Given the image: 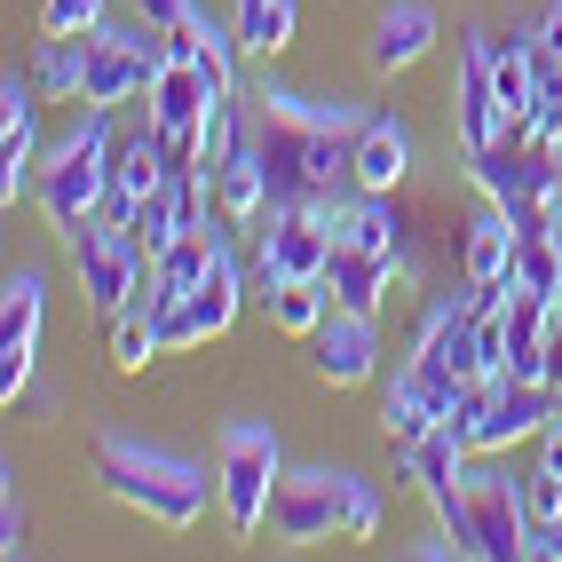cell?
Returning <instances> with one entry per match:
<instances>
[{"label": "cell", "mask_w": 562, "mask_h": 562, "mask_svg": "<svg viewBox=\"0 0 562 562\" xmlns=\"http://www.w3.org/2000/svg\"><path fill=\"white\" fill-rule=\"evenodd\" d=\"M254 159L270 175V206H317V199H341L357 191L349 167H357V135L349 127H317V120H293V111H254Z\"/></svg>", "instance_id": "1"}, {"label": "cell", "mask_w": 562, "mask_h": 562, "mask_svg": "<svg viewBox=\"0 0 562 562\" xmlns=\"http://www.w3.org/2000/svg\"><path fill=\"white\" fill-rule=\"evenodd\" d=\"M95 483L120 507L151 515L159 531H191V522L206 515V499H222V475L159 452V443H135V436H103L95 443Z\"/></svg>", "instance_id": "2"}, {"label": "cell", "mask_w": 562, "mask_h": 562, "mask_svg": "<svg viewBox=\"0 0 562 562\" xmlns=\"http://www.w3.org/2000/svg\"><path fill=\"white\" fill-rule=\"evenodd\" d=\"M103 191H111V111L88 103L80 127H71L48 151V167H41V214H48V231L71 246L103 214Z\"/></svg>", "instance_id": "3"}, {"label": "cell", "mask_w": 562, "mask_h": 562, "mask_svg": "<svg viewBox=\"0 0 562 562\" xmlns=\"http://www.w3.org/2000/svg\"><path fill=\"white\" fill-rule=\"evenodd\" d=\"M222 522L238 539H254L270 522V499H278V475H285V452H278V428L270 420H238L222 436Z\"/></svg>", "instance_id": "4"}, {"label": "cell", "mask_w": 562, "mask_h": 562, "mask_svg": "<svg viewBox=\"0 0 562 562\" xmlns=\"http://www.w3.org/2000/svg\"><path fill=\"white\" fill-rule=\"evenodd\" d=\"M468 182L522 222V214L554 206V191H562V151H554V143H531V135H522V120H507V135L492 143V151L468 159Z\"/></svg>", "instance_id": "5"}, {"label": "cell", "mask_w": 562, "mask_h": 562, "mask_svg": "<svg viewBox=\"0 0 562 562\" xmlns=\"http://www.w3.org/2000/svg\"><path fill=\"white\" fill-rule=\"evenodd\" d=\"M71 270H80V302L95 317H120L143 302V285H151V254H143L135 231H120V222H88L80 238H71Z\"/></svg>", "instance_id": "6"}, {"label": "cell", "mask_w": 562, "mask_h": 562, "mask_svg": "<svg viewBox=\"0 0 562 562\" xmlns=\"http://www.w3.org/2000/svg\"><path fill=\"white\" fill-rule=\"evenodd\" d=\"M333 270V222L325 206H270V222L254 231V302H270L285 278H325Z\"/></svg>", "instance_id": "7"}, {"label": "cell", "mask_w": 562, "mask_h": 562, "mask_svg": "<svg viewBox=\"0 0 562 562\" xmlns=\"http://www.w3.org/2000/svg\"><path fill=\"white\" fill-rule=\"evenodd\" d=\"M270 531L285 547H325L349 531V475L333 468H293L278 475V499H270Z\"/></svg>", "instance_id": "8"}, {"label": "cell", "mask_w": 562, "mask_h": 562, "mask_svg": "<svg viewBox=\"0 0 562 562\" xmlns=\"http://www.w3.org/2000/svg\"><path fill=\"white\" fill-rule=\"evenodd\" d=\"M468 515L483 562H531V499L507 468H468Z\"/></svg>", "instance_id": "9"}, {"label": "cell", "mask_w": 562, "mask_h": 562, "mask_svg": "<svg viewBox=\"0 0 562 562\" xmlns=\"http://www.w3.org/2000/svg\"><path fill=\"white\" fill-rule=\"evenodd\" d=\"M452 120H460V151H492L507 135V103H499V80H492V32H468L460 41V80H452Z\"/></svg>", "instance_id": "10"}, {"label": "cell", "mask_w": 562, "mask_h": 562, "mask_svg": "<svg viewBox=\"0 0 562 562\" xmlns=\"http://www.w3.org/2000/svg\"><path fill=\"white\" fill-rule=\"evenodd\" d=\"M41 310H48L41 270H16V278H9V302H0V404H16V396L32 389V357H41Z\"/></svg>", "instance_id": "11"}, {"label": "cell", "mask_w": 562, "mask_h": 562, "mask_svg": "<svg viewBox=\"0 0 562 562\" xmlns=\"http://www.w3.org/2000/svg\"><path fill=\"white\" fill-rule=\"evenodd\" d=\"M310 364H317V381H333V389H364L372 372H381V333H372V317L333 302V317L310 333Z\"/></svg>", "instance_id": "12"}, {"label": "cell", "mask_w": 562, "mask_h": 562, "mask_svg": "<svg viewBox=\"0 0 562 562\" xmlns=\"http://www.w3.org/2000/svg\"><path fill=\"white\" fill-rule=\"evenodd\" d=\"M412 357H428L436 372H452V381H483V372H499L492 349H483V317H475L468 293H460V302H436V310H428L420 349H412Z\"/></svg>", "instance_id": "13"}, {"label": "cell", "mask_w": 562, "mask_h": 562, "mask_svg": "<svg viewBox=\"0 0 562 562\" xmlns=\"http://www.w3.org/2000/svg\"><path fill=\"white\" fill-rule=\"evenodd\" d=\"M0 111H9V135H0V199H24L41 182V80H0Z\"/></svg>", "instance_id": "14"}, {"label": "cell", "mask_w": 562, "mask_h": 562, "mask_svg": "<svg viewBox=\"0 0 562 562\" xmlns=\"http://www.w3.org/2000/svg\"><path fill=\"white\" fill-rule=\"evenodd\" d=\"M554 412H562V396H554L547 381H507V372H499V396H492V412H483V428H475V460L531 443Z\"/></svg>", "instance_id": "15"}, {"label": "cell", "mask_w": 562, "mask_h": 562, "mask_svg": "<svg viewBox=\"0 0 562 562\" xmlns=\"http://www.w3.org/2000/svg\"><path fill=\"white\" fill-rule=\"evenodd\" d=\"M460 278H468V285L515 278V214H507L499 199H483V191H475V214L460 222Z\"/></svg>", "instance_id": "16"}, {"label": "cell", "mask_w": 562, "mask_h": 562, "mask_svg": "<svg viewBox=\"0 0 562 562\" xmlns=\"http://www.w3.org/2000/svg\"><path fill=\"white\" fill-rule=\"evenodd\" d=\"M206 191H214V214L231 222V231H246V222L270 214V175H261V159H254V127L222 151V167L206 175Z\"/></svg>", "instance_id": "17"}, {"label": "cell", "mask_w": 562, "mask_h": 562, "mask_svg": "<svg viewBox=\"0 0 562 562\" xmlns=\"http://www.w3.org/2000/svg\"><path fill=\"white\" fill-rule=\"evenodd\" d=\"M404 175H412V127L396 120V111H372L364 120V135H357V167H349V182L357 191H404Z\"/></svg>", "instance_id": "18"}, {"label": "cell", "mask_w": 562, "mask_h": 562, "mask_svg": "<svg viewBox=\"0 0 562 562\" xmlns=\"http://www.w3.org/2000/svg\"><path fill=\"white\" fill-rule=\"evenodd\" d=\"M436 9H428V0H396V9H381V16H372V71H412V64H420L428 48H436Z\"/></svg>", "instance_id": "19"}, {"label": "cell", "mask_w": 562, "mask_h": 562, "mask_svg": "<svg viewBox=\"0 0 562 562\" xmlns=\"http://www.w3.org/2000/svg\"><path fill=\"white\" fill-rule=\"evenodd\" d=\"M214 103H222V95L206 88V71H199L191 56H167V71L151 80V95H143V111H151V120H159L167 135H191Z\"/></svg>", "instance_id": "20"}, {"label": "cell", "mask_w": 562, "mask_h": 562, "mask_svg": "<svg viewBox=\"0 0 562 562\" xmlns=\"http://www.w3.org/2000/svg\"><path fill=\"white\" fill-rule=\"evenodd\" d=\"M325 285H333V302H341V310L381 317L389 285H396V261H389V254H364V246H341V238H333V270H325Z\"/></svg>", "instance_id": "21"}, {"label": "cell", "mask_w": 562, "mask_h": 562, "mask_svg": "<svg viewBox=\"0 0 562 562\" xmlns=\"http://www.w3.org/2000/svg\"><path fill=\"white\" fill-rule=\"evenodd\" d=\"M159 182H167V135H159V120H151V111H143V127L111 143V191L151 199Z\"/></svg>", "instance_id": "22"}, {"label": "cell", "mask_w": 562, "mask_h": 562, "mask_svg": "<svg viewBox=\"0 0 562 562\" xmlns=\"http://www.w3.org/2000/svg\"><path fill=\"white\" fill-rule=\"evenodd\" d=\"M32 80H41V95H56V103H80V80H88V32H48L41 56H32Z\"/></svg>", "instance_id": "23"}, {"label": "cell", "mask_w": 562, "mask_h": 562, "mask_svg": "<svg viewBox=\"0 0 562 562\" xmlns=\"http://www.w3.org/2000/svg\"><path fill=\"white\" fill-rule=\"evenodd\" d=\"M325 317H333V285H325V278H285V285L270 293V325L293 333V341H310Z\"/></svg>", "instance_id": "24"}, {"label": "cell", "mask_w": 562, "mask_h": 562, "mask_svg": "<svg viewBox=\"0 0 562 562\" xmlns=\"http://www.w3.org/2000/svg\"><path fill=\"white\" fill-rule=\"evenodd\" d=\"M293 24H302L293 0H238V16H231V32H238L246 56H278V48L293 41Z\"/></svg>", "instance_id": "25"}, {"label": "cell", "mask_w": 562, "mask_h": 562, "mask_svg": "<svg viewBox=\"0 0 562 562\" xmlns=\"http://www.w3.org/2000/svg\"><path fill=\"white\" fill-rule=\"evenodd\" d=\"M428 428H443V412H436L420 389H412L404 372H396V381H389V396H381V436L396 443V452H412V443H420Z\"/></svg>", "instance_id": "26"}, {"label": "cell", "mask_w": 562, "mask_h": 562, "mask_svg": "<svg viewBox=\"0 0 562 562\" xmlns=\"http://www.w3.org/2000/svg\"><path fill=\"white\" fill-rule=\"evenodd\" d=\"M151 357H167V341H159V317H151V302H135V310H120V317H111V364H120V372H143Z\"/></svg>", "instance_id": "27"}, {"label": "cell", "mask_w": 562, "mask_h": 562, "mask_svg": "<svg viewBox=\"0 0 562 562\" xmlns=\"http://www.w3.org/2000/svg\"><path fill=\"white\" fill-rule=\"evenodd\" d=\"M381 483H364V475H349V531L341 539H381Z\"/></svg>", "instance_id": "28"}, {"label": "cell", "mask_w": 562, "mask_h": 562, "mask_svg": "<svg viewBox=\"0 0 562 562\" xmlns=\"http://www.w3.org/2000/svg\"><path fill=\"white\" fill-rule=\"evenodd\" d=\"M103 0H41V32H95Z\"/></svg>", "instance_id": "29"}, {"label": "cell", "mask_w": 562, "mask_h": 562, "mask_svg": "<svg viewBox=\"0 0 562 562\" xmlns=\"http://www.w3.org/2000/svg\"><path fill=\"white\" fill-rule=\"evenodd\" d=\"M0 554H9V562H24V554H32V522H24V499H16V483L0 492Z\"/></svg>", "instance_id": "30"}, {"label": "cell", "mask_w": 562, "mask_h": 562, "mask_svg": "<svg viewBox=\"0 0 562 562\" xmlns=\"http://www.w3.org/2000/svg\"><path fill=\"white\" fill-rule=\"evenodd\" d=\"M127 9H135L143 24H151V32H175L182 16H191V9H199V0H127Z\"/></svg>", "instance_id": "31"}, {"label": "cell", "mask_w": 562, "mask_h": 562, "mask_svg": "<svg viewBox=\"0 0 562 562\" xmlns=\"http://www.w3.org/2000/svg\"><path fill=\"white\" fill-rule=\"evenodd\" d=\"M531 562H562V522H531Z\"/></svg>", "instance_id": "32"}, {"label": "cell", "mask_w": 562, "mask_h": 562, "mask_svg": "<svg viewBox=\"0 0 562 562\" xmlns=\"http://www.w3.org/2000/svg\"><path fill=\"white\" fill-rule=\"evenodd\" d=\"M539 468H547V475H562V412L539 428Z\"/></svg>", "instance_id": "33"}]
</instances>
